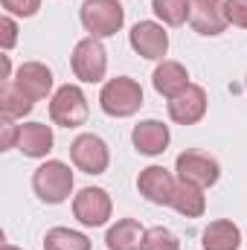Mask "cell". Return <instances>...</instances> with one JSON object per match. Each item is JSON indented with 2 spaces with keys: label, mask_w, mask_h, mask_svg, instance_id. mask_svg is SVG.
Instances as JSON below:
<instances>
[{
  "label": "cell",
  "mask_w": 247,
  "mask_h": 250,
  "mask_svg": "<svg viewBox=\"0 0 247 250\" xmlns=\"http://www.w3.org/2000/svg\"><path fill=\"white\" fill-rule=\"evenodd\" d=\"M70 160L84 175H102L111 163V148L99 134H79L70 143Z\"/></svg>",
  "instance_id": "8992f818"
},
{
  "label": "cell",
  "mask_w": 247,
  "mask_h": 250,
  "mask_svg": "<svg viewBox=\"0 0 247 250\" xmlns=\"http://www.w3.org/2000/svg\"><path fill=\"white\" fill-rule=\"evenodd\" d=\"M201 245L204 250H239L242 245V233L233 221L227 218H218V221H209L204 236H201Z\"/></svg>",
  "instance_id": "ac0fdd59"
},
{
  "label": "cell",
  "mask_w": 247,
  "mask_h": 250,
  "mask_svg": "<svg viewBox=\"0 0 247 250\" xmlns=\"http://www.w3.org/2000/svg\"><path fill=\"white\" fill-rule=\"evenodd\" d=\"M224 12L233 26L247 29V0H224Z\"/></svg>",
  "instance_id": "d4e9b609"
},
{
  "label": "cell",
  "mask_w": 247,
  "mask_h": 250,
  "mask_svg": "<svg viewBox=\"0 0 247 250\" xmlns=\"http://www.w3.org/2000/svg\"><path fill=\"white\" fill-rule=\"evenodd\" d=\"M53 143H56V137H53V128H50V125L23 123L21 125V131H18V143H15V148H18L23 157L38 160V157H47V154L53 151Z\"/></svg>",
  "instance_id": "5bb4252c"
},
{
  "label": "cell",
  "mask_w": 247,
  "mask_h": 250,
  "mask_svg": "<svg viewBox=\"0 0 247 250\" xmlns=\"http://www.w3.org/2000/svg\"><path fill=\"white\" fill-rule=\"evenodd\" d=\"M32 108H35V102H32L12 79H6V82H3V90H0V111H3L6 117H12V120H21V117H26Z\"/></svg>",
  "instance_id": "ffe728a7"
},
{
  "label": "cell",
  "mask_w": 247,
  "mask_h": 250,
  "mask_svg": "<svg viewBox=\"0 0 247 250\" xmlns=\"http://www.w3.org/2000/svg\"><path fill=\"white\" fill-rule=\"evenodd\" d=\"M99 108L108 114V117H134L140 108H143V87L131 79V76H117V79H108L99 90Z\"/></svg>",
  "instance_id": "6da1fadb"
},
{
  "label": "cell",
  "mask_w": 247,
  "mask_h": 250,
  "mask_svg": "<svg viewBox=\"0 0 247 250\" xmlns=\"http://www.w3.org/2000/svg\"><path fill=\"white\" fill-rule=\"evenodd\" d=\"M79 18L90 38H111L123 29L125 9L120 0H84Z\"/></svg>",
  "instance_id": "7a4b0ae2"
},
{
  "label": "cell",
  "mask_w": 247,
  "mask_h": 250,
  "mask_svg": "<svg viewBox=\"0 0 247 250\" xmlns=\"http://www.w3.org/2000/svg\"><path fill=\"white\" fill-rule=\"evenodd\" d=\"M169 207H175L181 215L186 218H201L204 215V209H206V198H204V189L195 187V184H189V181H178V187H175V195H172V204Z\"/></svg>",
  "instance_id": "d6986e66"
},
{
  "label": "cell",
  "mask_w": 247,
  "mask_h": 250,
  "mask_svg": "<svg viewBox=\"0 0 247 250\" xmlns=\"http://www.w3.org/2000/svg\"><path fill=\"white\" fill-rule=\"evenodd\" d=\"M111 195L102 187H84L73 198V215L84 224V227H102L111 218Z\"/></svg>",
  "instance_id": "52a82bcc"
},
{
  "label": "cell",
  "mask_w": 247,
  "mask_h": 250,
  "mask_svg": "<svg viewBox=\"0 0 247 250\" xmlns=\"http://www.w3.org/2000/svg\"><path fill=\"white\" fill-rule=\"evenodd\" d=\"M44 250H90V239L70 227H53L44 236Z\"/></svg>",
  "instance_id": "44dd1931"
},
{
  "label": "cell",
  "mask_w": 247,
  "mask_h": 250,
  "mask_svg": "<svg viewBox=\"0 0 247 250\" xmlns=\"http://www.w3.org/2000/svg\"><path fill=\"white\" fill-rule=\"evenodd\" d=\"M175 169H178V181H189V184H195L201 189L212 187L221 178L218 160L204 154V151H184V154H178Z\"/></svg>",
  "instance_id": "9c48e42d"
},
{
  "label": "cell",
  "mask_w": 247,
  "mask_h": 250,
  "mask_svg": "<svg viewBox=\"0 0 247 250\" xmlns=\"http://www.w3.org/2000/svg\"><path fill=\"white\" fill-rule=\"evenodd\" d=\"M18 41V23L12 21V15H3L0 18V47L3 50H12Z\"/></svg>",
  "instance_id": "484cf974"
},
{
  "label": "cell",
  "mask_w": 247,
  "mask_h": 250,
  "mask_svg": "<svg viewBox=\"0 0 247 250\" xmlns=\"http://www.w3.org/2000/svg\"><path fill=\"white\" fill-rule=\"evenodd\" d=\"M18 131H21V125H15L12 117L3 114V137H0V148H3V151H6V148H15V143H18Z\"/></svg>",
  "instance_id": "4316f807"
},
{
  "label": "cell",
  "mask_w": 247,
  "mask_h": 250,
  "mask_svg": "<svg viewBox=\"0 0 247 250\" xmlns=\"http://www.w3.org/2000/svg\"><path fill=\"white\" fill-rule=\"evenodd\" d=\"M151 82H154V90H157L160 96L175 99L178 93H184L186 87H189V73H186V67L181 62H169V59H163V62L154 67Z\"/></svg>",
  "instance_id": "2e32d148"
},
{
  "label": "cell",
  "mask_w": 247,
  "mask_h": 250,
  "mask_svg": "<svg viewBox=\"0 0 247 250\" xmlns=\"http://www.w3.org/2000/svg\"><path fill=\"white\" fill-rule=\"evenodd\" d=\"M70 64H73V73L79 82H87V84H96L105 79L108 73V53L102 47L99 38H82L76 47H73V56H70Z\"/></svg>",
  "instance_id": "5b68a950"
},
{
  "label": "cell",
  "mask_w": 247,
  "mask_h": 250,
  "mask_svg": "<svg viewBox=\"0 0 247 250\" xmlns=\"http://www.w3.org/2000/svg\"><path fill=\"white\" fill-rule=\"evenodd\" d=\"M3 250H21V248H15V245H3Z\"/></svg>",
  "instance_id": "83f0119b"
},
{
  "label": "cell",
  "mask_w": 247,
  "mask_h": 250,
  "mask_svg": "<svg viewBox=\"0 0 247 250\" xmlns=\"http://www.w3.org/2000/svg\"><path fill=\"white\" fill-rule=\"evenodd\" d=\"M12 82H15L32 102H38V99H47L50 90H53V70L41 62H26V64L18 67V73H15Z\"/></svg>",
  "instance_id": "4fadbf2b"
},
{
  "label": "cell",
  "mask_w": 247,
  "mask_h": 250,
  "mask_svg": "<svg viewBox=\"0 0 247 250\" xmlns=\"http://www.w3.org/2000/svg\"><path fill=\"white\" fill-rule=\"evenodd\" d=\"M189 23L198 35H221L230 23L224 0H189Z\"/></svg>",
  "instance_id": "30bf717a"
},
{
  "label": "cell",
  "mask_w": 247,
  "mask_h": 250,
  "mask_svg": "<svg viewBox=\"0 0 247 250\" xmlns=\"http://www.w3.org/2000/svg\"><path fill=\"white\" fill-rule=\"evenodd\" d=\"M206 114V90L198 84H189L184 93L169 99V117L178 125H195Z\"/></svg>",
  "instance_id": "7c38bea8"
},
{
  "label": "cell",
  "mask_w": 247,
  "mask_h": 250,
  "mask_svg": "<svg viewBox=\"0 0 247 250\" xmlns=\"http://www.w3.org/2000/svg\"><path fill=\"white\" fill-rule=\"evenodd\" d=\"M143 250H181V242L169 227H151V230H145Z\"/></svg>",
  "instance_id": "603a6c76"
},
{
  "label": "cell",
  "mask_w": 247,
  "mask_h": 250,
  "mask_svg": "<svg viewBox=\"0 0 247 250\" xmlns=\"http://www.w3.org/2000/svg\"><path fill=\"white\" fill-rule=\"evenodd\" d=\"M87 96L79 84H64L50 99V120L62 128H79L87 123Z\"/></svg>",
  "instance_id": "277c9868"
},
{
  "label": "cell",
  "mask_w": 247,
  "mask_h": 250,
  "mask_svg": "<svg viewBox=\"0 0 247 250\" xmlns=\"http://www.w3.org/2000/svg\"><path fill=\"white\" fill-rule=\"evenodd\" d=\"M131 50L148 62H163V56L169 53V32L157 23V21H140L134 23L131 35Z\"/></svg>",
  "instance_id": "ba28073f"
},
{
  "label": "cell",
  "mask_w": 247,
  "mask_h": 250,
  "mask_svg": "<svg viewBox=\"0 0 247 250\" xmlns=\"http://www.w3.org/2000/svg\"><path fill=\"white\" fill-rule=\"evenodd\" d=\"M169 140H172L169 125H163L160 120H143V123L134 125V131H131L134 148H137L140 154H148V157L163 154L166 146H169Z\"/></svg>",
  "instance_id": "9a60e30c"
},
{
  "label": "cell",
  "mask_w": 247,
  "mask_h": 250,
  "mask_svg": "<svg viewBox=\"0 0 247 250\" xmlns=\"http://www.w3.org/2000/svg\"><path fill=\"white\" fill-rule=\"evenodd\" d=\"M151 9L166 26H181L189 21V0H151Z\"/></svg>",
  "instance_id": "7402d4cb"
},
{
  "label": "cell",
  "mask_w": 247,
  "mask_h": 250,
  "mask_svg": "<svg viewBox=\"0 0 247 250\" xmlns=\"http://www.w3.org/2000/svg\"><path fill=\"white\" fill-rule=\"evenodd\" d=\"M6 15H18V18H32L41 9V0H0Z\"/></svg>",
  "instance_id": "cb8c5ba5"
},
{
  "label": "cell",
  "mask_w": 247,
  "mask_h": 250,
  "mask_svg": "<svg viewBox=\"0 0 247 250\" xmlns=\"http://www.w3.org/2000/svg\"><path fill=\"white\" fill-rule=\"evenodd\" d=\"M175 187H178V181L172 178V172L169 169H163V166H148V169H143L140 172V178H137V189H140V195L145 198V201H151V204H172V195H175Z\"/></svg>",
  "instance_id": "8fae6325"
},
{
  "label": "cell",
  "mask_w": 247,
  "mask_h": 250,
  "mask_svg": "<svg viewBox=\"0 0 247 250\" xmlns=\"http://www.w3.org/2000/svg\"><path fill=\"white\" fill-rule=\"evenodd\" d=\"M32 189L44 204H62L73 192V172L62 160H47L35 169L32 175Z\"/></svg>",
  "instance_id": "3957f363"
},
{
  "label": "cell",
  "mask_w": 247,
  "mask_h": 250,
  "mask_svg": "<svg viewBox=\"0 0 247 250\" xmlns=\"http://www.w3.org/2000/svg\"><path fill=\"white\" fill-rule=\"evenodd\" d=\"M143 239H145V230L137 218H120L108 230L105 245L108 250H143Z\"/></svg>",
  "instance_id": "e0dca14e"
}]
</instances>
